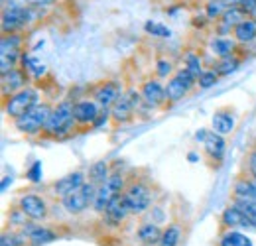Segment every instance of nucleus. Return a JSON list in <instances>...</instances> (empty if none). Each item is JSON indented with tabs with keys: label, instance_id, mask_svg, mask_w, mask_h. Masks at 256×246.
I'll use <instances>...</instances> for the list:
<instances>
[{
	"label": "nucleus",
	"instance_id": "nucleus-1",
	"mask_svg": "<svg viewBox=\"0 0 256 246\" xmlns=\"http://www.w3.org/2000/svg\"><path fill=\"white\" fill-rule=\"evenodd\" d=\"M75 124H77V120L73 114V100H62L52 108L50 118L44 126V136L54 138V140H62L67 134H71Z\"/></svg>",
	"mask_w": 256,
	"mask_h": 246
},
{
	"label": "nucleus",
	"instance_id": "nucleus-2",
	"mask_svg": "<svg viewBox=\"0 0 256 246\" xmlns=\"http://www.w3.org/2000/svg\"><path fill=\"white\" fill-rule=\"evenodd\" d=\"M54 106H50L48 102H38L34 108H30L28 112H24L22 116L14 118V128L26 136H38L44 134V126L50 118Z\"/></svg>",
	"mask_w": 256,
	"mask_h": 246
},
{
	"label": "nucleus",
	"instance_id": "nucleus-3",
	"mask_svg": "<svg viewBox=\"0 0 256 246\" xmlns=\"http://www.w3.org/2000/svg\"><path fill=\"white\" fill-rule=\"evenodd\" d=\"M40 102V92L34 87H26L22 91L14 92L10 96H4V104H2V110L8 118H18L22 116L24 112H28L30 108H34L36 104Z\"/></svg>",
	"mask_w": 256,
	"mask_h": 246
},
{
	"label": "nucleus",
	"instance_id": "nucleus-4",
	"mask_svg": "<svg viewBox=\"0 0 256 246\" xmlns=\"http://www.w3.org/2000/svg\"><path fill=\"white\" fill-rule=\"evenodd\" d=\"M96 189H98V185H95L93 182H87L81 189H77V191H73V193L62 197L64 209L69 215H81V213H85L95 203Z\"/></svg>",
	"mask_w": 256,
	"mask_h": 246
},
{
	"label": "nucleus",
	"instance_id": "nucleus-5",
	"mask_svg": "<svg viewBox=\"0 0 256 246\" xmlns=\"http://www.w3.org/2000/svg\"><path fill=\"white\" fill-rule=\"evenodd\" d=\"M124 201L130 215H144L152 209V191L144 182H134L124 189Z\"/></svg>",
	"mask_w": 256,
	"mask_h": 246
},
{
	"label": "nucleus",
	"instance_id": "nucleus-6",
	"mask_svg": "<svg viewBox=\"0 0 256 246\" xmlns=\"http://www.w3.org/2000/svg\"><path fill=\"white\" fill-rule=\"evenodd\" d=\"M32 12L24 6V4H4L2 10V32L4 34H14L26 28L30 24Z\"/></svg>",
	"mask_w": 256,
	"mask_h": 246
},
{
	"label": "nucleus",
	"instance_id": "nucleus-7",
	"mask_svg": "<svg viewBox=\"0 0 256 246\" xmlns=\"http://www.w3.org/2000/svg\"><path fill=\"white\" fill-rule=\"evenodd\" d=\"M124 189H126V185H124V176H122V174L112 172L104 184L98 185L95 203H93V209H95L96 213H100V215H102V211H104V207L108 205V201H110L114 195L122 193Z\"/></svg>",
	"mask_w": 256,
	"mask_h": 246
},
{
	"label": "nucleus",
	"instance_id": "nucleus-8",
	"mask_svg": "<svg viewBox=\"0 0 256 246\" xmlns=\"http://www.w3.org/2000/svg\"><path fill=\"white\" fill-rule=\"evenodd\" d=\"M195 140L199 144H203V150L205 154L209 156L213 162H221L226 152V142H224V136L217 134L215 130H207V128H201L195 132Z\"/></svg>",
	"mask_w": 256,
	"mask_h": 246
},
{
	"label": "nucleus",
	"instance_id": "nucleus-9",
	"mask_svg": "<svg viewBox=\"0 0 256 246\" xmlns=\"http://www.w3.org/2000/svg\"><path fill=\"white\" fill-rule=\"evenodd\" d=\"M18 207L26 213V216L30 220H44L48 216V201L42 197V195H36V193H24L18 201Z\"/></svg>",
	"mask_w": 256,
	"mask_h": 246
},
{
	"label": "nucleus",
	"instance_id": "nucleus-10",
	"mask_svg": "<svg viewBox=\"0 0 256 246\" xmlns=\"http://www.w3.org/2000/svg\"><path fill=\"white\" fill-rule=\"evenodd\" d=\"M100 104L96 102L95 98H79L73 102V114H75V120L81 126H93L95 120L100 114Z\"/></svg>",
	"mask_w": 256,
	"mask_h": 246
},
{
	"label": "nucleus",
	"instance_id": "nucleus-11",
	"mask_svg": "<svg viewBox=\"0 0 256 246\" xmlns=\"http://www.w3.org/2000/svg\"><path fill=\"white\" fill-rule=\"evenodd\" d=\"M28 79H30V75L26 73L24 67H14V69H10L8 73H2V81H0V85H2V94H4V96H10V94H14V92L26 89V87H28Z\"/></svg>",
	"mask_w": 256,
	"mask_h": 246
},
{
	"label": "nucleus",
	"instance_id": "nucleus-12",
	"mask_svg": "<svg viewBox=\"0 0 256 246\" xmlns=\"http://www.w3.org/2000/svg\"><path fill=\"white\" fill-rule=\"evenodd\" d=\"M140 94H142V100L148 104V108H160L162 104L168 102L166 85H162L158 79L144 81L142 87H140Z\"/></svg>",
	"mask_w": 256,
	"mask_h": 246
},
{
	"label": "nucleus",
	"instance_id": "nucleus-13",
	"mask_svg": "<svg viewBox=\"0 0 256 246\" xmlns=\"http://www.w3.org/2000/svg\"><path fill=\"white\" fill-rule=\"evenodd\" d=\"M20 230H22V232H24V236L28 238V244H30V246L50 244V242H54V240L58 238V234H56L52 228H48V226H42L38 220L26 222V224H24Z\"/></svg>",
	"mask_w": 256,
	"mask_h": 246
},
{
	"label": "nucleus",
	"instance_id": "nucleus-14",
	"mask_svg": "<svg viewBox=\"0 0 256 246\" xmlns=\"http://www.w3.org/2000/svg\"><path fill=\"white\" fill-rule=\"evenodd\" d=\"M122 89L116 81H102L100 85H96L95 91H93V98L100 104V108H106L110 110L114 106V102L120 98Z\"/></svg>",
	"mask_w": 256,
	"mask_h": 246
},
{
	"label": "nucleus",
	"instance_id": "nucleus-15",
	"mask_svg": "<svg viewBox=\"0 0 256 246\" xmlns=\"http://www.w3.org/2000/svg\"><path fill=\"white\" fill-rule=\"evenodd\" d=\"M130 215V211H128V205L126 201H124V191L122 193H118V195H114L110 201H108V205L104 207V211H102V218L108 222V224H120L126 216Z\"/></svg>",
	"mask_w": 256,
	"mask_h": 246
},
{
	"label": "nucleus",
	"instance_id": "nucleus-16",
	"mask_svg": "<svg viewBox=\"0 0 256 246\" xmlns=\"http://www.w3.org/2000/svg\"><path fill=\"white\" fill-rule=\"evenodd\" d=\"M221 224L224 228H252V230H256L250 218L244 215V211L236 203L224 207V211L221 213Z\"/></svg>",
	"mask_w": 256,
	"mask_h": 246
},
{
	"label": "nucleus",
	"instance_id": "nucleus-17",
	"mask_svg": "<svg viewBox=\"0 0 256 246\" xmlns=\"http://www.w3.org/2000/svg\"><path fill=\"white\" fill-rule=\"evenodd\" d=\"M85 184H87V176H85L83 172H71V174L64 176L62 180L54 182V187H52V189H54V193H56L58 197H65V195H69V193L81 189Z\"/></svg>",
	"mask_w": 256,
	"mask_h": 246
},
{
	"label": "nucleus",
	"instance_id": "nucleus-18",
	"mask_svg": "<svg viewBox=\"0 0 256 246\" xmlns=\"http://www.w3.org/2000/svg\"><path fill=\"white\" fill-rule=\"evenodd\" d=\"M134 114H136L134 100L130 98L128 91L122 92L120 98H118V100L114 102V106L110 108V116H112V120H114L116 124H126L134 118Z\"/></svg>",
	"mask_w": 256,
	"mask_h": 246
},
{
	"label": "nucleus",
	"instance_id": "nucleus-19",
	"mask_svg": "<svg viewBox=\"0 0 256 246\" xmlns=\"http://www.w3.org/2000/svg\"><path fill=\"white\" fill-rule=\"evenodd\" d=\"M236 44H238V42H236L234 38H228V36H215V38L209 42V52L221 60V58L232 56V54L236 52Z\"/></svg>",
	"mask_w": 256,
	"mask_h": 246
},
{
	"label": "nucleus",
	"instance_id": "nucleus-20",
	"mask_svg": "<svg viewBox=\"0 0 256 246\" xmlns=\"http://www.w3.org/2000/svg\"><path fill=\"white\" fill-rule=\"evenodd\" d=\"M162 232H164V230H162L160 226H158V222H154V220H148V222H142V224L138 226V230H136V236H138V240H140L142 244L154 246V244H160Z\"/></svg>",
	"mask_w": 256,
	"mask_h": 246
},
{
	"label": "nucleus",
	"instance_id": "nucleus-21",
	"mask_svg": "<svg viewBox=\"0 0 256 246\" xmlns=\"http://www.w3.org/2000/svg\"><path fill=\"white\" fill-rule=\"evenodd\" d=\"M232 197L236 201H254L256 203V180L240 178L232 185Z\"/></svg>",
	"mask_w": 256,
	"mask_h": 246
},
{
	"label": "nucleus",
	"instance_id": "nucleus-22",
	"mask_svg": "<svg viewBox=\"0 0 256 246\" xmlns=\"http://www.w3.org/2000/svg\"><path fill=\"white\" fill-rule=\"evenodd\" d=\"M234 126H236V120H234V116L228 110H217L213 114V118H211V130H215L221 136L232 134Z\"/></svg>",
	"mask_w": 256,
	"mask_h": 246
},
{
	"label": "nucleus",
	"instance_id": "nucleus-23",
	"mask_svg": "<svg viewBox=\"0 0 256 246\" xmlns=\"http://www.w3.org/2000/svg\"><path fill=\"white\" fill-rule=\"evenodd\" d=\"M232 38L238 42V44H252L256 40V20L252 18H244L240 20L234 28H232Z\"/></svg>",
	"mask_w": 256,
	"mask_h": 246
},
{
	"label": "nucleus",
	"instance_id": "nucleus-24",
	"mask_svg": "<svg viewBox=\"0 0 256 246\" xmlns=\"http://www.w3.org/2000/svg\"><path fill=\"white\" fill-rule=\"evenodd\" d=\"M219 246H254L248 234L238 228H224L219 236Z\"/></svg>",
	"mask_w": 256,
	"mask_h": 246
},
{
	"label": "nucleus",
	"instance_id": "nucleus-25",
	"mask_svg": "<svg viewBox=\"0 0 256 246\" xmlns=\"http://www.w3.org/2000/svg\"><path fill=\"white\" fill-rule=\"evenodd\" d=\"M188 92H190V89H188L176 75L168 79V83H166V96H168V102H180L182 98L188 96Z\"/></svg>",
	"mask_w": 256,
	"mask_h": 246
},
{
	"label": "nucleus",
	"instance_id": "nucleus-26",
	"mask_svg": "<svg viewBox=\"0 0 256 246\" xmlns=\"http://www.w3.org/2000/svg\"><path fill=\"white\" fill-rule=\"evenodd\" d=\"M110 174H112L110 164L106 160H96L95 164H91V168H89V182H93L95 185H100L108 180Z\"/></svg>",
	"mask_w": 256,
	"mask_h": 246
},
{
	"label": "nucleus",
	"instance_id": "nucleus-27",
	"mask_svg": "<svg viewBox=\"0 0 256 246\" xmlns=\"http://www.w3.org/2000/svg\"><path fill=\"white\" fill-rule=\"evenodd\" d=\"M184 238V228L178 222H170L162 232L160 244L158 246H180Z\"/></svg>",
	"mask_w": 256,
	"mask_h": 246
},
{
	"label": "nucleus",
	"instance_id": "nucleus-28",
	"mask_svg": "<svg viewBox=\"0 0 256 246\" xmlns=\"http://www.w3.org/2000/svg\"><path fill=\"white\" fill-rule=\"evenodd\" d=\"M20 65L26 69V73H28L30 77H34V79H42V77L46 75V65L40 62V60H36L34 56H30L28 52L22 54Z\"/></svg>",
	"mask_w": 256,
	"mask_h": 246
},
{
	"label": "nucleus",
	"instance_id": "nucleus-29",
	"mask_svg": "<svg viewBox=\"0 0 256 246\" xmlns=\"http://www.w3.org/2000/svg\"><path fill=\"white\" fill-rule=\"evenodd\" d=\"M238 67H240V58H236V56L232 54V56L221 58L219 62L215 63V67H213V69L219 73V77H226V75L234 73Z\"/></svg>",
	"mask_w": 256,
	"mask_h": 246
},
{
	"label": "nucleus",
	"instance_id": "nucleus-30",
	"mask_svg": "<svg viewBox=\"0 0 256 246\" xmlns=\"http://www.w3.org/2000/svg\"><path fill=\"white\" fill-rule=\"evenodd\" d=\"M28 238L22 230H4L0 236V246H26Z\"/></svg>",
	"mask_w": 256,
	"mask_h": 246
},
{
	"label": "nucleus",
	"instance_id": "nucleus-31",
	"mask_svg": "<svg viewBox=\"0 0 256 246\" xmlns=\"http://www.w3.org/2000/svg\"><path fill=\"white\" fill-rule=\"evenodd\" d=\"M228 6H230V4H226L224 0H209V2L205 4V16H207L209 20H219L224 12H226Z\"/></svg>",
	"mask_w": 256,
	"mask_h": 246
},
{
	"label": "nucleus",
	"instance_id": "nucleus-32",
	"mask_svg": "<svg viewBox=\"0 0 256 246\" xmlns=\"http://www.w3.org/2000/svg\"><path fill=\"white\" fill-rule=\"evenodd\" d=\"M184 69H188L193 77H199V75L203 73V63H201L199 54L188 52V54L184 56Z\"/></svg>",
	"mask_w": 256,
	"mask_h": 246
},
{
	"label": "nucleus",
	"instance_id": "nucleus-33",
	"mask_svg": "<svg viewBox=\"0 0 256 246\" xmlns=\"http://www.w3.org/2000/svg\"><path fill=\"white\" fill-rule=\"evenodd\" d=\"M219 81V73L215 69H203V73L197 77V87L199 89H211Z\"/></svg>",
	"mask_w": 256,
	"mask_h": 246
},
{
	"label": "nucleus",
	"instance_id": "nucleus-34",
	"mask_svg": "<svg viewBox=\"0 0 256 246\" xmlns=\"http://www.w3.org/2000/svg\"><path fill=\"white\" fill-rule=\"evenodd\" d=\"M144 30H146V34H150V36H154V38H170V36H172V30H170L168 26L158 24V22H152V20H148V22L144 24Z\"/></svg>",
	"mask_w": 256,
	"mask_h": 246
},
{
	"label": "nucleus",
	"instance_id": "nucleus-35",
	"mask_svg": "<svg viewBox=\"0 0 256 246\" xmlns=\"http://www.w3.org/2000/svg\"><path fill=\"white\" fill-rule=\"evenodd\" d=\"M42 176H44V166H42L40 160H36L32 166L28 168L26 178H28V182H32V184H40V182H42Z\"/></svg>",
	"mask_w": 256,
	"mask_h": 246
},
{
	"label": "nucleus",
	"instance_id": "nucleus-36",
	"mask_svg": "<svg viewBox=\"0 0 256 246\" xmlns=\"http://www.w3.org/2000/svg\"><path fill=\"white\" fill-rule=\"evenodd\" d=\"M176 77H178L190 91H192L193 87H197V77H193L192 73H190L188 69H184V67H180V69L176 71Z\"/></svg>",
	"mask_w": 256,
	"mask_h": 246
},
{
	"label": "nucleus",
	"instance_id": "nucleus-37",
	"mask_svg": "<svg viewBox=\"0 0 256 246\" xmlns=\"http://www.w3.org/2000/svg\"><path fill=\"white\" fill-rule=\"evenodd\" d=\"M172 73H174V63L170 62V60H158V63H156V75L160 79H168Z\"/></svg>",
	"mask_w": 256,
	"mask_h": 246
},
{
	"label": "nucleus",
	"instance_id": "nucleus-38",
	"mask_svg": "<svg viewBox=\"0 0 256 246\" xmlns=\"http://www.w3.org/2000/svg\"><path fill=\"white\" fill-rule=\"evenodd\" d=\"M234 203L244 211V215L250 218V222L254 224V228H256V203L254 201H236V199H234Z\"/></svg>",
	"mask_w": 256,
	"mask_h": 246
},
{
	"label": "nucleus",
	"instance_id": "nucleus-39",
	"mask_svg": "<svg viewBox=\"0 0 256 246\" xmlns=\"http://www.w3.org/2000/svg\"><path fill=\"white\" fill-rule=\"evenodd\" d=\"M246 16H254L256 14V0H238L236 4Z\"/></svg>",
	"mask_w": 256,
	"mask_h": 246
},
{
	"label": "nucleus",
	"instance_id": "nucleus-40",
	"mask_svg": "<svg viewBox=\"0 0 256 246\" xmlns=\"http://www.w3.org/2000/svg\"><path fill=\"white\" fill-rule=\"evenodd\" d=\"M246 166H248V174H250V178L256 180V150H252L248 158H246Z\"/></svg>",
	"mask_w": 256,
	"mask_h": 246
},
{
	"label": "nucleus",
	"instance_id": "nucleus-41",
	"mask_svg": "<svg viewBox=\"0 0 256 246\" xmlns=\"http://www.w3.org/2000/svg\"><path fill=\"white\" fill-rule=\"evenodd\" d=\"M108 118H112V116H110V110H106V108H102V110H100V114H98V118H96L95 124H93V128H100L102 124H106V122H108Z\"/></svg>",
	"mask_w": 256,
	"mask_h": 246
},
{
	"label": "nucleus",
	"instance_id": "nucleus-42",
	"mask_svg": "<svg viewBox=\"0 0 256 246\" xmlns=\"http://www.w3.org/2000/svg\"><path fill=\"white\" fill-rule=\"evenodd\" d=\"M12 180H14L12 176H4V178H2V185H0V191H2V193L8 189V185L12 184Z\"/></svg>",
	"mask_w": 256,
	"mask_h": 246
},
{
	"label": "nucleus",
	"instance_id": "nucleus-43",
	"mask_svg": "<svg viewBox=\"0 0 256 246\" xmlns=\"http://www.w3.org/2000/svg\"><path fill=\"white\" fill-rule=\"evenodd\" d=\"M28 2H32V4H38V6H42V4H52L54 0H28Z\"/></svg>",
	"mask_w": 256,
	"mask_h": 246
},
{
	"label": "nucleus",
	"instance_id": "nucleus-44",
	"mask_svg": "<svg viewBox=\"0 0 256 246\" xmlns=\"http://www.w3.org/2000/svg\"><path fill=\"white\" fill-rule=\"evenodd\" d=\"M188 158H190V162H192V164H195V162L199 160V156L195 154V152H190V154H188Z\"/></svg>",
	"mask_w": 256,
	"mask_h": 246
},
{
	"label": "nucleus",
	"instance_id": "nucleus-45",
	"mask_svg": "<svg viewBox=\"0 0 256 246\" xmlns=\"http://www.w3.org/2000/svg\"><path fill=\"white\" fill-rule=\"evenodd\" d=\"M224 2L230 4V6H236V4H238V0H224Z\"/></svg>",
	"mask_w": 256,
	"mask_h": 246
}]
</instances>
